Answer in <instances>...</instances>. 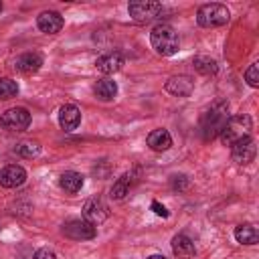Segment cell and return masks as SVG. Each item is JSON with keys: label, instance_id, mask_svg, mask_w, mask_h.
Masks as SVG:
<instances>
[{"label": "cell", "instance_id": "cell-25", "mask_svg": "<svg viewBox=\"0 0 259 259\" xmlns=\"http://www.w3.org/2000/svg\"><path fill=\"white\" fill-rule=\"evenodd\" d=\"M245 81L251 87H259V65L257 63H251L249 65V69L245 71Z\"/></svg>", "mask_w": 259, "mask_h": 259}, {"label": "cell", "instance_id": "cell-24", "mask_svg": "<svg viewBox=\"0 0 259 259\" xmlns=\"http://www.w3.org/2000/svg\"><path fill=\"white\" fill-rule=\"evenodd\" d=\"M16 93H18V83H16L14 79L2 77V79H0V99L16 97Z\"/></svg>", "mask_w": 259, "mask_h": 259}, {"label": "cell", "instance_id": "cell-20", "mask_svg": "<svg viewBox=\"0 0 259 259\" xmlns=\"http://www.w3.org/2000/svg\"><path fill=\"white\" fill-rule=\"evenodd\" d=\"M235 239L241 243V245H257L259 243V231L255 225H239L235 229Z\"/></svg>", "mask_w": 259, "mask_h": 259}, {"label": "cell", "instance_id": "cell-22", "mask_svg": "<svg viewBox=\"0 0 259 259\" xmlns=\"http://www.w3.org/2000/svg\"><path fill=\"white\" fill-rule=\"evenodd\" d=\"M192 67H194L200 75H214V73L219 71L217 61H214V59H210V57H194Z\"/></svg>", "mask_w": 259, "mask_h": 259}, {"label": "cell", "instance_id": "cell-15", "mask_svg": "<svg viewBox=\"0 0 259 259\" xmlns=\"http://www.w3.org/2000/svg\"><path fill=\"white\" fill-rule=\"evenodd\" d=\"M40 65H42V57H40L38 53H24V55H20V57L14 61V69H16L18 73H22V75H32V73H36V71L40 69Z\"/></svg>", "mask_w": 259, "mask_h": 259}, {"label": "cell", "instance_id": "cell-19", "mask_svg": "<svg viewBox=\"0 0 259 259\" xmlns=\"http://www.w3.org/2000/svg\"><path fill=\"white\" fill-rule=\"evenodd\" d=\"M172 251H174V255H178V257H182V259H190V257H194V253H196L194 243H192L186 235H176V237L172 239Z\"/></svg>", "mask_w": 259, "mask_h": 259}, {"label": "cell", "instance_id": "cell-30", "mask_svg": "<svg viewBox=\"0 0 259 259\" xmlns=\"http://www.w3.org/2000/svg\"><path fill=\"white\" fill-rule=\"evenodd\" d=\"M2 8H4V6H2V2H0V12H2Z\"/></svg>", "mask_w": 259, "mask_h": 259}, {"label": "cell", "instance_id": "cell-2", "mask_svg": "<svg viewBox=\"0 0 259 259\" xmlns=\"http://www.w3.org/2000/svg\"><path fill=\"white\" fill-rule=\"evenodd\" d=\"M150 42L152 49L162 57H172L180 47L178 32L170 24H156L150 32Z\"/></svg>", "mask_w": 259, "mask_h": 259}, {"label": "cell", "instance_id": "cell-17", "mask_svg": "<svg viewBox=\"0 0 259 259\" xmlns=\"http://www.w3.org/2000/svg\"><path fill=\"white\" fill-rule=\"evenodd\" d=\"M83 182H85L83 174H79V172H75V170L63 172L61 178H59V186H61L65 192H71V194L79 192V190L83 188Z\"/></svg>", "mask_w": 259, "mask_h": 259}, {"label": "cell", "instance_id": "cell-10", "mask_svg": "<svg viewBox=\"0 0 259 259\" xmlns=\"http://www.w3.org/2000/svg\"><path fill=\"white\" fill-rule=\"evenodd\" d=\"M24 180H26V170L18 164H8L0 170V186L4 188H16L24 184Z\"/></svg>", "mask_w": 259, "mask_h": 259}, {"label": "cell", "instance_id": "cell-12", "mask_svg": "<svg viewBox=\"0 0 259 259\" xmlns=\"http://www.w3.org/2000/svg\"><path fill=\"white\" fill-rule=\"evenodd\" d=\"M166 91L170 95H176V97H188L194 89V81L188 77V75H174L166 81Z\"/></svg>", "mask_w": 259, "mask_h": 259}, {"label": "cell", "instance_id": "cell-13", "mask_svg": "<svg viewBox=\"0 0 259 259\" xmlns=\"http://www.w3.org/2000/svg\"><path fill=\"white\" fill-rule=\"evenodd\" d=\"M95 67H97V71H101V73H105V75L117 73V71L123 67V57H121V53H117V51L105 53V55H101V57L95 59Z\"/></svg>", "mask_w": 259, "mask_h": 259}, {"label": "cell", "instance_id": "cell-21", "mask_svg": "<svg viewBox=\"0 0 259 259\" xmlns=\"http://www.w3.org/2000/svg\"><path fill=\"white\" fill-rule=\"evenodd\" d=\"M130 186H132V174H121L115 182H113V186H111V198H115V200H121V198H125V194L130 192Z\"/></svg>", "mask_w": 259, "mask_h": 259}, {"label": "cell", "instance_id": "cell-16", "mask_svg": "<svg viewBox=\"0 0 259 259\" xmlns=\"http://www.w3.org/2000/svg\"><path fill=\"white\" fill-rule=\"evenodd\" d=\"M146 144H148L150 150H154V152H166V150L172 146V136H170L168 130L158 127V130H154V132L148 134Z\"/></svg>", "mask_w": 259, "mask_h": 259}, {"label": "cell", "instance_id": "cell-29", "mask_svg": "<svg viewBox=\"0 0 259 259\" xmlns=\"http://www.w3.org/2000/svg\"><path fill=\"white\" fill-rule=\"evenodd\" d=\"M146 259H166L164 255H150V257H146Z\"/></svg>", "mask_w": 259, "mask_h": 259}, {"label": "cell", "instance_id": "cell-14", "mask_svg": "<svg viewBox=\"0 0 259 259\" xmlns=\"http://www.w3.org/2000/svg\"><path fill=\"white\" fill-rule=\"evenodd\" d=\"M81 123V111L77 105L73 103H67L59 109V125L65 130V132H73L77 130V125Z\"/></svg>", "mask_w": 259, "mask_h": 259}, {"label": "cell", "instance_id": "cell-6", "mask_svg": "<svg viewBox=\"0 0 259 259\" xmlns=\"http://www.w3.org/2000/svg\"><path fill=\"white\" fill-rule=\"evenodd\" d=\"M30 125V113L26 107H10L0 115V127L8 132H22Z\"/></svg>", "mask_w": 259, "mask_h": 259}, {"label": "cell", "instance_id": "cell-7", "mask_svg": "<svg viewBox=\"0 0 259 259\" xmlns=\"http://www.w3.org/2000/svg\"><path fill=\"white\" fill-rule=\"evenodd\" d=\"M63 235L67 239H73V241H89L97 235V231L93 225H89L83 219H71L63 225Z\"/></svg>", "mask_w": 259, "mask_h": 259}, {"label": "cell", "instance_id": "cell-28", "mask_svg": "<svg viewBox=\"0 0 259 259\" xmlns=\"http://www.w3.org/2000/svg\"><path fill=\"white\" fill-rule=\"evenodd\" d=\"M32 259H57V255H55L51 249H38Z\"/></svg>", "mask_w": 259, "mask_h": 259}, {"label": "cell", "instance_id": "cell-11", "mask_svg": "<svg viewBox=\"0 0 259 259\" xmlns=\"http://www.w3.org/2000/svg\"><path fill=\"white\" fill-rule=\"evenodd\" d=\"M63 24H65L63 16H61L59 12H55V10H45V12H40L38 18H36V26H38V30L45 32V34H57V32L63 28Z\"/></svg>", "mask_w": 259, "mask_h": 259}, {"label": "cell", "instance_id": "cell-18", "mask_svg": "<svg viewBox=\"0 0 259 259\" xmlns=\"http://www.w3.org/2000/svg\"><path fill=\"white\" fill-rule=\"evenodd\" d=\"M93 93L101 101H111L117 95V83L113 79H107V77L105 79H99L95 83V87H93Z\"/></svg>", "mask_w": 259, "mask_h": 259}, {"label": "cell", "instance_id": "cell-3", "mask_svg": "<svg viewBox=\"0 0 259 259\" xmlns=\"http://www.w3.org/2000/svg\"><path fill=\"white\" fill-rule=\"evenodd\" d=\"M251 130H253V121L247 113H239V115H233L227 119L223 132L219 134L221 142L225 146H233L235 142L243 140V138H249L251 136Z\"/></svg>", "mask_w": 259, "mask_h": 259}, {"label": "cell", "instance_id": "cell-4", "mask_svg": "<svg viewBox=\"0 0 259 259\" xmlns=\"http://www.w3.org/2000/svg\"><path fill=\"white\" fill-rule=\"evenodd\" d=\"M229 18H231L229 8L223 6V4H217V2L204 4V6H200L198 12H196V22H198L202 28H217V26H223V24L229 22Z\"/></svg>", "mask_w": 259, "mask_h": 259}, {"label": "cell", "instance_id": "cell-9", "mask_svg": "<svg viewBox=\"0 0 259 259\" xmlns=\"http://www.w3.org/2000/svg\"><path fill=\"white\" fill-rule=\"evenodd\" d=\"M107 219V206L101 198H89L83 204V221H87L89 225H101Z\"/></svg>", "mask_w": 259, "mask_h": 259}, {"label": "cell", "instance_id": "cell-8", "mask_svg": "<svg viewBox=\"0 0 259 259\" xmlns=\"http://www.w3.org/2000/svg\"><path fill=\"white\" fill-rule=\"evenodd\" d=\"M255 152H257V148H255V140L251 136L249 138H243V140H239V142H235L231 146V156H233V160L237 164H249V162H253Z\"/></svg>", "mask_w": 259, "mask_h": 259}, {"label": "cell", "instance_id": "cell-26", "mask_svg": "<svg viewBox=\"0 0 259 259\" xmlns=\"http://www.w3.org/2000/svg\"><path fill=\"white\" fill-rule=\"evenodd\" d=\"M170 184H172L174 190H184V188L188 186V178H186L184 174H174V176L170 178Z\"/></svg>", "mask_w": 259, "mask_h": 259}, {"label": "cell", "instance_id": "cell-5", "mask_svg": "<svg viewBox=\"0 0 259 259\" xmlns=\"http://www.w3.org/2000/svg\"><path fill=\"white\" fill-rule=\"evenodd\" d=\"M127 10L136 22H152L164 12V6L154 0H136V2H130Z\"/></svg>", "mask_w": 259, "mask_h": 259}, {"label": "cell", "instance_id": "cell-1", "mask_svg": "<svg viewBox=\"0 0 259 259\" xmlns=\"http://www.w3.org/2000/svg\"><path fill=\"white\" fill-rule=\"evenodd\" d=\"M229 117H231L229 115V103L227 101H214L202 113L200 123H198V132H200L202 140H206V142L208 140H214L223 132V127H225V123H227Z\"/></svg>", "mask_w": 259, "mask_h": 259}, {"label": "cell", "instance_id": "cell-23", "mask_svg": "<svg viewBox=\"0 0 259 259\" xmlns=\"http://www.w3.org/2000/svg\"><path fill=\"white\" fill-rule=\"evenodd\" d=\"M14 152H16L18 156H22V158H34V156H38V154H40V146H38V142L24 140V142L16 144Z\"/></svg>", "mask_w": 259, "mask_h": 259}, {"label": "cell", "instance_id": "cell-27", "mask_svg": "<svg viewBox=\"0 0 259 259\" xmlns=\"http://www.w3.org/2000/svg\"><path fill=\"white\" fill-rule=\"evenodd\" d=\"M152 210H154L158 217H162V219H168V214H170V212H168V208H166L164 204H160L158 200H154V202H152Z\"/></svg>", "mask_w": 259, "mask_h": 259}]
</instances>
